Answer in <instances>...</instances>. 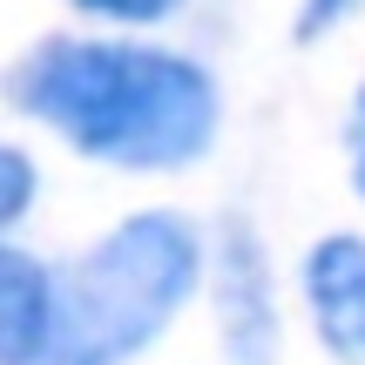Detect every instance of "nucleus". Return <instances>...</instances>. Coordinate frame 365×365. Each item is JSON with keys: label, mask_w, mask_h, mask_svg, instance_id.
Wrapping results in <instances>:
<instances>
[{"label": "nucleus", "mask_w": 365, "mask_h": 365, "mask_svg": "<svg viewBox=\"0 0 365 365\" xmlns=\"http://www.w3.org/2000/svg\"><path fill=\"white\" fill-rule=\"evenodd\" d=\"M75 7L108 14V21H163V14H170L176 0H75Z\"/></svg>", "instance_id": "obj_6"}, {"label": "nucleus", "mask_w": 365, "mask_h": 365, "mask_svg": "<svg viewBox=\"0 0 365 365\" xmlns=\"http://www.w3.org/2000/svg\"><path fill=\"white\" fill-rule=\"evenodd\" d=\"M345 7H352V0H312V7H304V21H298V34H312V27H331Z\"/></svg>", "instance_id": "obj_8"}, {"label": "nucleus", "mask_w": 365, "mask_h": 365, "mask_svg": "<svg viewBox=\"0 0 365 365\" xmlns=\"http://www.w3.org/2000/svg\"><path fill=\"white\" fill-rule=\"evenodd\" d=\"M48 318H54L48 271L21 250H0V365H41Z\"/></svg>", "instance_id": "obj_4"}, {"label": "nucleus", "mask_w": 365, "mask_h": 365, "mask_svg": "<svg viewBox=\"0 0 365 365\" xmlns=\"http://www.w3.org/2000/svg\"><path fill=\"white\" fill-rule=\"evenodd\" d=\"M27 203H34V163L0 143V223H14Z\"/></svg>", "instance_id": "obj_5"}, {"label": "nucleus", "mask_w": 365, "mask_h": 365, "mask_svg": "<svg viewBox=\"0 0 365 365\" xmlns=\"http://www.w3.org/2000/svg\"><path fill=\"white\" fill-rule=\"evenodd\" d=\"M14 102L115 170H182L217 135V81L135 41H48L21 61Z\"/></svg>", "instance_id": "obj_1"}, {"label": "nucleus", "mask_w": 365, "mask_h": 365, "mask_svg": "<svg viewBox=\"0 0 365 365\" xmlns=\"http://www.w3.org/2000/svg\"><path fill=\"white\" fill-rule=\"evenodd\" d=\"M345 149H352V190L365 196V95L352 102V122H345Z\"/></svg>", "instance_id": "obj_7"}, {"label": "nucleus", "mask_w": 365, "mask_h": 365, "mask_svg": "<svg viewBox=\"0 0 365 365\" xmlns=\"http://www.w3.org/2000/svg\"><path fill=\"white\" fill-rule=\"evenodd\" d=\"M203 277V244L170 210L115 223L75 271L54 284L41 365H122L135 359Z\"/></svg>", "instance_id": "obj_2"}, {"label": "nucleus", "mask_w": 365, "mask_h": 365, "mask_svg": "<svg viewBox=\"0 0 365 365\" xmlns=\"http://www.w3.org/2000/svg\"><path fill=\"white\" fill-rule=\"evenodd\" d=\"M304 304L318 339L345 365H365V237H325L304 257Z\"/></svg>", "instance_id": "obj_3"}]
</instances>
